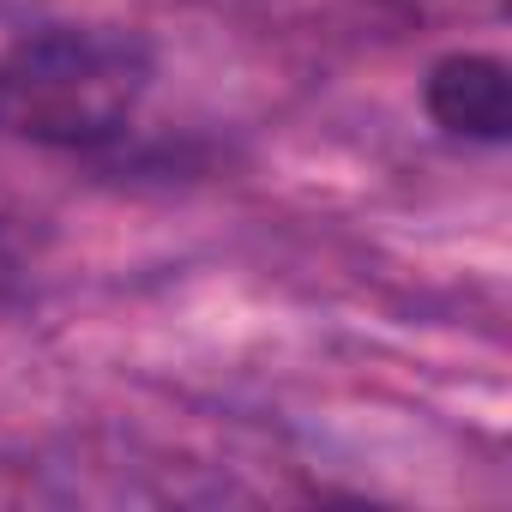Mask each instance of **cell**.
Masks as SVG:
<instances>
[{"label":"cell","instance_id":"6da1fadb","mask_svg":"<svg viewBox=\"0 0 512 512\" xmlns=\"http://www.w3.org/2000/svg\"><path fill=\"white\" fill-rule=\"evenodd\" d=\"M157 55L121 25H43L0 55V139L97 151L127 133Z\"/></svg>","mask_w":512,"mask_h":512},{"label":"cell","instance_id":"7a4b0ae2","mask_svg":"<svg viewBox=\"0 0 512 512\" xmlns=\"http://www.w3.org/2000/svg\"><path fill=\"white\" fill-rule=\"evenodd\" d=\"M422 109L452 139L500 145L512 133V73L494 55H446V61L428 67Z\"/></svg>","mask_w":512,"mask_h":512}]
</instances>
